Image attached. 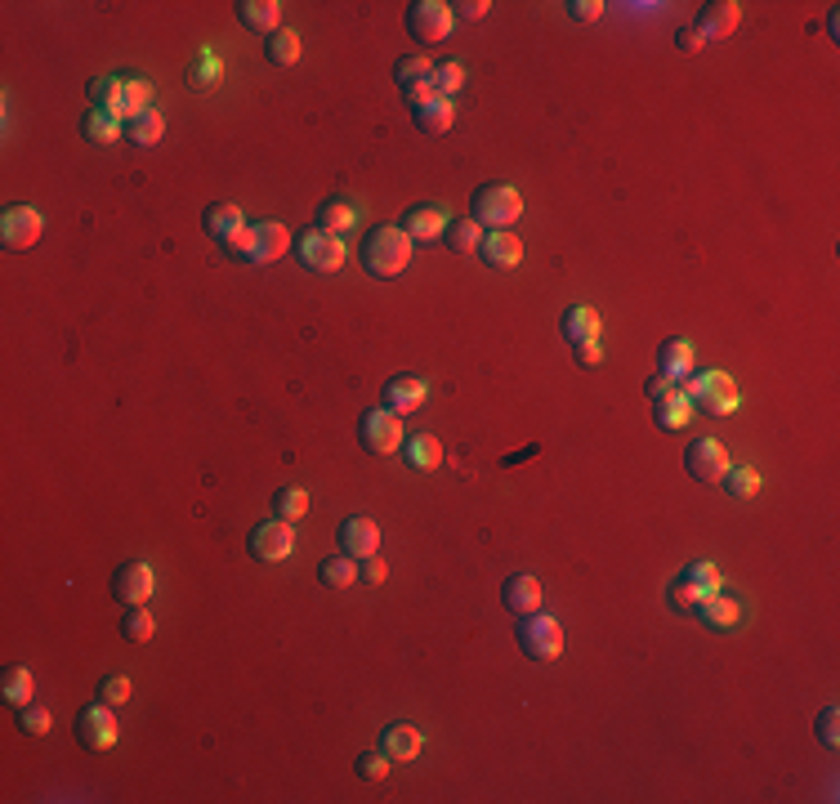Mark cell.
I'll return each instance as SVG.
<instances>
[{"mask_svg":"<svg viewBox=\"0 0 840 804\" xmlns=\"http://www.w3.org/2000/svg\"><path fill=\"white\" fill-rule=\"evenodd\" d=\"M273 510H278V519H286V523L304 519V514H309V492H304V487H278V492H273Z\"/></svg>","mask_w":840,"mask_h":804,"instance_id":"40","label":"cell"},{"mask_svg":"<svg viewBox=\"0 0 840 804\" xmlns=\"http://www.w3.org/2000/svg\"><path fill=\"white\" fill-rule=\"evenodd\" d=\"M693 617H698L702 626H711V630H738L742 626V603L733 595H724V590H715V595L698 599Z\"/></svg>","mask_w":840,"mask_h":804,"instance_id":"15","label":"cell"},{"mask_svg":"<svg viewBox=\"0 0 840 804\" xmlns=\"http://www.w3.org/2000/svg\"><path fill=\"white\" fill-rule=\"evenodd\" d=\"M246 550H251V559H260V563H282V559H291V554H295V528H291L286 519H278V514H273L269 523H260V528L251 532Z\"/></svg>","mask_w":840,"mask_h":804,"instance_id":"9","label":"cell"},{"mask_svg":"<svg viewBox=\"0 0 840 804\" xmlns=\"http://www.w3.org/2000/svg\"><path fill=\"white\" fill-rule=\"evenodd\" d=\"M680 577H684V581H689V586H693V590H698V595H702V599H706V595H715V590H720V586H724V577H720V568H715V563H711V559H698V563H689V568H684V572H680Z\"/></svg>","mask_w":840,"mask_h":804,"instance_id":"39","label":"cell"},{"mask_svg":"<svg viewBox=\"0 0 840 804\" xmlns=\"http://www.w3.org/2000/svg\"><path fill=\"white\" fill-rule=\"evenodd\" d=\"M237 18H242V27H251V32H260V36L282 32L278 0H237Z\"/></svg>","mask_w":840,"mask_h":804,"instance_id":"21","label":"cell"},{"mask_svg":"<svg viewBox=\"0 0 840 804\" xmlns=\"http://www.w3.org/2000/svg\"><path fill=\"white\" fill-rule=\"evenodd\" d=\"M126 134H130V143H139V148H152V143L166 134V117H161L157 108H148L143 117L126 121Z\"/></svg>","mask_w":840,"mask_h":804,"instance_id":"37","label":"cell"},{"mask_svg":"<svg viewBox=\"0 0 840 804\" xmlns=\"http://www.w3.org/2000/svg\"><path fill=\"white\" fill-rule=\"evenodd\" d=\"M295 255H300V264L309 268V273H336V268L349 260L345 242H340L336 233H322V228H309V233L295 242Z\"/></svg>","mask_w":840,"mask_h":804,"instance_id":"8","label":"cell"},{"mask_svg":"<svg viewBox=\"0 0 840 804\" xmlns=\"http://www.w3.org/2000/svg\"><path fill=\"white\" fill-rule=\"evenodd\" d=\"M724 469H729L724 447L715 443V438H693L689 452H684V474H689L693 483H720Z\"/></svg>","mask_w":840,"mask_h":804,"instance_id":"12","label":"cell"},{"mask_svg":"<svg viewBox=\"0 0 840 804\" xmlns=\"http://www.w3.org/2000/svg\"><path fill=\"white\" fill-rule=\"evenodd\" d=\"M742 18V5L738 0H711V5H702L698 14V36L702 41H724V36H733V27H738Z\"/></svg>","mask_w":840,"mask_h":804,"instance_id":"14","label":"cell"},{"mask_svg":"<svg viewBox=\"0 0 840 804\" xmlns=\"http://www.w3.org/2000/svg\"><path fill=\"white\" fill-rule=\"evenodd\" d=\"M572 362H577V367H599V362H604V344L599 340H577L572 344Z\"/></svg>","mask_w":840,"mask_h":804,"instance_id":"51","label":"cell"},{"mask_svg":"<svg viewBox=\"0 0 840 804\" xmlns=\"http://www.w3.org/2000/svg\"><path fill=\"white\" fill-rule=\"evenodd\" d=\"M81 139H85V143H94V148H108V143H117V139H121V121L112 117V112L90 108V112L81 117Z\"/></svg>","mask_w":840,"mask_h":804,"instance_id":"30","label":"cell"},{"mask_svg":"<svg viewBox=\"0 0 840 804\" xmlns=\"http://www.w3.org/2000/svg\"><path fill=\"white\" fill-rule=\"evenodd\" d=\"M675 45H680L684 54H698V50H702L706 41H702V36H698V27H680V32H675Z\"/></svg>","mask_w":840,"mask_h":804,"instance_id":"56","label":"cell"},{"mask_svg":"<svg viewBox=\"0 0 840 804\" xmlns=\"http://www.w3.org/2000/svg\"><path fill=\"white\" fill-rule=\"evenodd\" d=\"M380 751H385L394 764L416 760V755H420V729H412V724H385V733H380Z\"/></svg>","mask_w":840,"mask_h":804,"instance_id":"25","label":"cell"},{"mask_svg":"<svg viewBox=\"0 0 840 804\" xmlns=\"http://www.w3.org/2000/svg\"><path fill=\"white\" fill-rule=\"evenodd\" d=\"M389 764H394V760H389L385 751H362L358 760H353V769H358L362 782H385L389 778Z\"/></svg>","mask_w":840,"mask_h":804,"instance_id":"45","label":"cell"},{"mask_svg":"<svg viewBox=\"0 0 840 804\" xmlns=\"http://www.w3.org/2000/svg\"><path fill=\"white\" fill-rule=\"evenodd\" d=\"M403 94H407V103H412V108H425V103L438 99L434 81H420V85H412V90H403Z\"/></svg>","mask_w":840,"mask_h":804,"instance_id":"55","label":"cell"},{"mask_svg":"<svg viewBox=\"0 0 840 804\" xmlns=\"http://www.w3.org/2000/svg\"><path fill=\"white\" fill-rule=\"evenodd\" d=\"M479 260L488 264V268H514L523 260V242L514 233H483V242H479Z\"/></svg>","mask_w":840,"mask_h":804,"instance_id":"20","label":"cell"},{"mask_svg":"<svg viewBox=\"0 0 840 804\" xmlns=\"http://www.w3.org/2000/svg\"><path fill=\"white\" fill-rule=\"evenodd\" d=\"M680 394L693 402V411H706V416H733L742 407V389L733 385V376L724 371H689L680 380Z\"/></svg>","mask_w":840,"mask_h":804,"instance_id":"2","label":"cell"},{"mask_svg":"<svg viewBox=\"0 0 840 804\" xmlns=\"http://www.w3.org/2000/svg\"><path fill=\"white\" fill-rule=\"evenodd\" d=\"M434 76V63L425 59V54H403V59L394 63V81L403 85V90H412V85H420V81H429Z\"/></svg>","mask_w":840,"mask_h":804,"instance_id":"41","label":"cell"},{"mask_svg":"<svg viewBox=\"0 0 840 804\" xmlns=\"http://www.w3.org/2000/svg\"><path fill=\"white\" fill-rule=\"evenodd\" d=\"M117 737H121V729H117V711H112L108 702H90V706H81L76 711V742L85 746V751H112L117 746Z\"/></svg>","mask_w":840,"mask_h":804,"instance_id":"6","label":"cell"},{"mask_svg":"<svg viewBox=\"0 0 840 804\" xmlns=\"http://www.w3.org/2000/svg\"><path fill=\"white\" fill-rule=\"evenodd\" d=\"M45 233V219L36 206H9L5 215H0V242L9 246V251H32L36 242H41Z\"/></svg>","mask_w":840,"mask_h":804,"instance_id":"10","label":"cell"},{"mask_svg":"<svg viewBox=\"0 0 840 804\" xmlns=\"http://www.w3.org/2000/svg\"><path fill=\"white\" fill-rule=\"evenodd\" d=\"M286 246H291V233H286V224H278V219H260V224H255V260L251 264L282 260Z\"/></svg>","mask_w":840,"mask_h":804,"instance_id":"23","label":"cell"},{"mask_svg":"<svg viewBox=\"0 0 840 804\" xmlns=\"http://www.w3.org/2000/svg\"><path fill=\"white\" fill-rule=\"evenodd\" d=\"M443 242H447V251H452V255H479L483 228L474 224V219H456V224H447Z\"/></svg>","mask_w":840,"mask_h":804,"instance_id":"34","label":"cell"},{"mask_svg":"<svg viewBox=\"0 0 840 804\" xmlns=\"http://www.w3.org/2000/svg\"><path fill=\"white\" fill-rule=\"evenodd\" d=\"M152 108V85L143 76H121V108H117V121H135L143 112Z\"/></svg>","mask_w":840,"mask_h":804,"instance_id":"28","label":"cell"},{"mask_svg":"<svg viewBox=\"0 0 840 804\" xmlns=\"http://www.w3.org/2000/svg\"><path fill=\"white\" fill-rule=\"evenodd\" d=\"M814 733H818V742H823L827 751H836V746H840V711H836V706H823V711H818Z\"/></svg>","mask_w":840,"mask_h":804,"instance_id":"46","label":"cell"},{"mask_svg":"<svg viewBox=\"0 0 840 804\" xmlns=\"http://www.w3.org/2000/svg\"><path fill=\"white\" fill-rule=\"evenodd\" d=\"M157 635V621H152V612L143 608H126V617H121V639L126 644H148V639Z\"/></svg>","mask_w":840,"mask_h":804,"instance_id":"36","label":"cell"},{"mask_svg":"<svg viewBox=\"0 0 840 804\" xmlns=\"http://www.w3.org/2000/svg\"><path fill=\"white\" fill-rule=\"evenodd\" d=\"M501 603H505V612H514V617H528V612L541 608V581L532 577V572H519V577H510L501 586Z\"/></svg>","mask_w":840,"mask_h":804,"instance_id":"17","label":"cell"},{"mask_svg":"<svg viewBox=\"0 0 840 804\" xmlns=\"http://www.w3.org/2000/svg\"><path fill=\"white\" fill-rule=\"evenodd\" d=\"M657 371H666L671 380H684L689 371H698L693 340H662V344H657Z\"/></svg>","mask_w":840,"mask_h":804,"instance_id":"22","label":"cell"},{"mask_svg":"<svg viewBox=\"0 0 840 804\" xmlns=\"http://www.w3.org/2000/svg\"><path fill=\"white\" fill-rule=\"evenodd\" d=\"M599 313L590 309V304H568L563 309V318H559V331H563V340L568 344H577V340H599Z\"/></svg>","mask_w":840,"mask_h":804,"instance_id":"24","label":"cell"},{"mask_svg":"<svg viewBox=\"0 0 840 804\" xmlns=\"http://www.w3.org/2000/svg\"><path fill=\"white\" fill-rule=\"evenodd\" d=\"M666 599H671V608H675V612H693V608H698V599H702V595H698V590H693L684 577H675L671 586H666Z\"/></svg>","mask_w":840,"mask_h":804,"instance_id":"48","label":"cell"},{"mask_svg":"<svg viewBox=\"0 0 840 804\" xmlns=\"http://www.w3.org/2000/svg\"><path fill=\"white\" fill-rule=\"evenodd\" d=\"M85 94H90V103L99 112H112V117H117V108H121V76H94V81L85 85Z\"/></svg>","mask_w":840,"mask_h":804,"instance_id":"38","label":"cell"},{"mask_svg":"<svg viewBox=\"0 0 840 804\" xmlns=\"http://www.w3.org/2000/svg\"><path fill=\"white\" fill-rule=\"evenodd\" d=\"M353 224H358V210H353L345 197H327L318 206V228H322V233H336L340 237V233H349Z\"/></svg>","mask_w":840,"mask_h":804,"instance_id":"32","label":"cell"},{"mask_svg":"<svg viewBox=\"0 0 840 804\" xmlns=\"http://www.w3.org/2000/svg\"><path fill=\"white\" fill-rule=\"evenodd\" d=\"M219 251L233 255V260H246V264H251V260H255V224H242L233 237H224V242H219Z\"/></svg>","mask_w":840,"mask_h":804,"instance_id":"44","label":"cell"},{"mask_svg":"<svg viewBox=\"0 0 840 804\" xmlns=\"http://www.w3.org/2000/svg\"><path fill=\"white\" fill-rule=\"evenodd\" d=\"M18 729L23 733H32V737H41V733H50V711L45 706H18Z\"/></svg>","mask_w":840,"mask_h":804,"instance_id":"47","label":"cell"},{"mask_svg":"<svg viewBox=\"0 0 840 804\" xmlns=\"http://www.w3.org/2000/svg\"><path fill=\"white\" fill-rule=\"evenodd\" d=\"M563 9H568L572 23H595V18L604 14V0H568Z\"/></svg>","mask_w":840,"mask_h":804,"instance_id":"52","label":"cell"},{"mask_svg":"<svg viewBox=\"0 0 840 804\" xmlns=\"http://www.w3.org/2000/svg\"><path fill=\"white\" fill-rule=\"evenodd\" d=\"M514 639L528 653V662H555V657H563V626L555 617H546L541 608L514 621Z\"/></svg>","mask_w":840,"mask_h":804,"instance_id":"4","label":"cell"},{"mask_svg":"<svg viewBox=\"0 0 840 804\" xmlns=\"http://www.w3.org/2000/svg\"><path fill=\"white\" fill-rule=\"evenodd\" d=\"M452 27H456V14H452V5H443V0H412V5H407V36H412L416 45L447 41Z\"/></svg>","mask_w":840,"mask_h":804,"instance_id":"7","label":"cell"},{"mask_svg":"<svg viewBox=\"0 0 840 804\" xmlns=\"http://www.w3.org/2000/svg\"><path fill=\"white\" fill-rule=\"evenodd\" d=\"M675 389H680V380H671L666 371H657V376H648V380H644V394L653 398V402H657V398H671Z\"/></svg>","mask_w":840,"mask_h":804,"instance_id":"53","label":"cell"},{"mask_svg":"<svg viewBox=\"0 0 840 804\" xmlns=\"http://www.w3.org/2000/svg\"><path fill=\"white\" fill-rule=\"evenodd\" d=\"M488 9H492L488 0H461V5H452V14L461 18V23H479V18L488 14Z\"/></svg>","mask_w":840,"mask_h":804,"instance_id":"54","label":"cell"},{"mask_svg":"<svg viewBox=\"0 0 840 804\" xmlns=\"http://www.w3.org/2000/svg\"><path fill=\"white\" fill-rule=\"evenodd\" d=\"M412 237L403 233L398 224H376L362 233V246H358V260L367 268L371 277H398L407 264H412Z\"/></svg>","mask_w":840,"mask_h":804,"instance_id":"1","label":"cell"},{"mask_svg":"<svg viewBox=\"0 0 840 804\" xmlns=\"http://www.w3.org/2000/svg\"><path fill=\"white\" fill-rule=\"evenodd\" d=\"M152 590H157V577H152V568L143 559H126L112 572V595H117V603H126V608L148 603Z\"/></svg>","mask_w":840,"mask_h":804,"instance_id":"11","label":"cell"},{"mask_svg":"<svg viewBox=\"0 0 840 804\" xmlns=\"http://www.w3.org/2000/svg\"><path fill=\"white\" fill-rule=\"evenodd\" d=\"M385 577H389V568H385V559H380V554H367V559H358V581H362V586H385Z\"/></svg>","mask_w":840,"mask_h":804,"instance_id":"49","label":"cell"},{"mask_svg":"<svg viewBox=\"0 0 840 804\" xmlns=\"http://www.w3.org/2000/svg\"><path fill=\"white\" fill-rule=\"evenodd\" d=\"M398 452H403V461H407L412 474H434V469L443 465V443H438L434 434H407Z\"/></svg>","mask_w":840,"mask_h":804,"instance_id":"18","label":"cell"},{"mask_svg":"<svg viewBox=\"0 0 840 804\" xmlns=\"http://www.w3.org/2000/svg\"><path fill=\"white\" fill-rule=\"evenodd\" d=\"M318 581H322V586H331V590L353 586V581H358V559H349L345 550L331 554V559L318 563Z\"/></svg>","mask_w":840,"mask_h":804,"instance_id":"33","label":"cell"},{"mask_svg":"<svg viewBox=\"0 0 840 804\" xmlns=\"http://www.w3.org/2000/svg\"><path fill=\"white\" fill-rule=\"evenodd\" d=\"M412 121L420 134H447L456 126V103L452 99H434L425 108H412Z\"/></svg>","mask_w":840,"mask_h":804,"instance_id":"29","label":"cell"},{"mask_svg":"<svg viewBox=\"0 0 840 804\" xmlns=\"http://www.w3.org/2000/svg\"><path fill=\"white\" fill-rule=\"evenodd\" d=\"M447 224H452V219H447V210L434 206V201H425V206H412L403 219H398V228H403V233L412 237V242H420V246L438 242V237L447 233Z\"/></svg>","mask_w":840,"mask_h":804,"instance_id":"13","label":"cell"},{"mask_svg":"<svg viewBox=\"0 0 840 804\" xmlns=\"http://www.w3.org/2000/svg\"><path fill=\"white\" fill-rule=\"evenodd\" d=\"M693 420V402L675 389L671 398H657L653 402V425L657 429H666V434H675V429H684Z\"/></svg>","mask_w":840,"mask_h":804,"instance_id":"27","label":"cell"},{"mask_svg":"<svg viewBox=\"0 0 840 804\" xmlns=\"http://www.w3.org/2000/svg\"><path fill=\"white\" fill-rule=\"evenodd\" d=\"M403 416L398 411H389V407H367L362 411V420H358V443H362V452H371V456H394L398 447H403Z\"/></svg>","mask_w":840,"mask_h":804,"instance_id":"5","label":"cell"},{"mask_svg":"<svg viewBox=\"0 0 840 804\" xmlns=\"http://www.w3.org/2000/svg\"><path fill=\"white\" fill-rule=\"evenodd\" d=\"M295 59H300V32H291V27L273 32V36H269V63L291 67Z\"/></svg>","mask_w":840,"mask_h":804,"instance_id":"42","label":"cell"},{"mask_svg":"<svg viewBox=\"0 0 840 804\" xmlns=\"http://www.w3.org/2000/svg\"><path fill=\"white\" fill-rule=\"evenodd\" d=\"M130 688H135V684H130L126 675H108V679H103V684H99V697H103V702H108V706H121V702H126V697H130Z\"/></svg>","mask_w":840,"mask_h":804,"instance_id":"50","label":"cell"},{"mask_svg":"<svg viewBox=\"0 0 840 804\" xmlns=\"http://www.w3.org/2000/svg\"><path fill=\"white\" fill-rule=\"evenodd\" d=\"M0 693H5L9 706H32L36 697V675L27 666H9L5 675H0Z\"/></svg>","mask_w":840,"mask_h":804,"instance_id":"31","label":"cell"},{"mask_svg":"<svg viewBox=\"0 0 840 804\" xmlns=\"http://www.w3.org/2000/svg\"><path fill=\"white\" fill-rule=\"evenodd\" d=\"M242 224H246V219H242V210H237L233 201H210V206L202 210V228H206V237H215V242L233 237Z\"/></svg>","mask_w":840,"mask_h":804,"instance_id":"26","label":"cell"},{"mask_svg":"<svg viewBox=\"0 0 840 804\" xmlns=\"http://www.w3.org/2000/svg\"><path fill=\"white\" fill-rule=\"evenodd\" d=\"M434 90H438V99H452V94H461V85H465V67L461 63H434Z\"/></svg>","mask_w":840,"mask_h":804,"instance_id":"43","label":"cell"},{"mask_svg":"<svg viewBox=\"0 0 840 804\" xmlns=\"http://www.w3.org/2000/svg\"><path fill=\"white\" fill-rule=\"evenodd\" d=\"M523 215V197L514 184H479L470 197V219L479 228H492V233H501L505 224H514V219Z\"/></svg>","mask_w":840,"mask_h":804,"instance_id":"3","label":"cell"},{"mask_svg":"<svg viewBox=\"0 0 840 804\" xmlns=\"http://www.w3.org/2000/svg\"><path fill=\"white\" fill-rule=\"evenodd\" d=\"M336 541L349 559H367V554H376V545H380V528L371 519H362V514H353V519H345L336 528Z\"/></svg>","mask_w":840,"mask_h":804,"instance_id":"16","label":"cell"},{"mask_svg":"<svg viewBox=\"0 0 840 804\" xmlns=\"http://www.w3.org/2000/svg\"><path fill=\"white\" fill-rule=\"evenodd\" d=\"M720 487L733 496V501H751V496L760 492V474L751 465H729L720 478Z\"/></svg>","mask_w":840,"mask_h":804,"instance_id":"35","label":"cell"},{"mask_svg":"<svg viewBox=\"0 0 840 804\" xmlns=\"http://www.w3.org/2000/svg\"><path fill=\"white\" fill-rule=\"evenodd\" d=\"M429 398V385L420 376H394L385 380V407L398 411V416H407V411H420Z\"/></svg>","mask_w":840,"mask_h":804,"instance_id":"19","label":"cell"}]
</instances>
